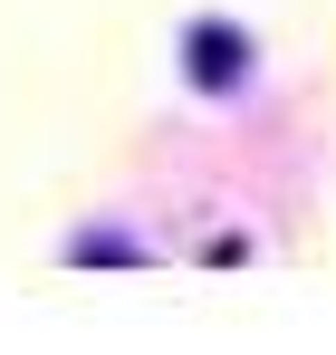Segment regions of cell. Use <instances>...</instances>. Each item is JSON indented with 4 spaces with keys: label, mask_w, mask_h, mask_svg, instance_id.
<instances>
[{
    "label": "cell",
    "mask_w": 336,
    "mask_h": 355,
    "mask_svg": "<svg viewBox=\"0 0 336 355\" xmlns=\"http://www.w3.org/2000/svg\"><path fill=\"white\" fill-rule=\"evenodd\" d=\"M192 58H202V87H230L240 77V39L230 29H192Z\"/></svg>",
    "instance_id": "1"
}]
</instances>
